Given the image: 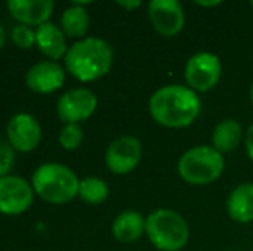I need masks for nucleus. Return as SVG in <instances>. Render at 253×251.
Returning a JSON list of instances; mask_svg holds the SVG:
<instances>
[{"instance_id": "nucleus-1", "label": "nucleus", "mask_w": 253, "mask_h": 251, "mask_svg": "<svg viewBox=\"0 0 253 251\" xmlns=\"http://www.w3.org/2000/svg\"><path fill=\"white\" fill-rule=\"evenodd\" d=\"M202 102L197 91L183 84H167L152 93L148 112L162 127L183 129L191 126L200 115Z\"/></svg>"}, {"instance_id": "nucleus-2", "label": "nucleus", "mask_w": 253, "mask_h": 251, "mask_svg": "<svg viewBox=\"0 0 253 251\" xmlns=\"http://www.w3.org/2000/svg\"><path fill=\"white\" fill-rule=\"evenodd\" d=\"M66 69L80 81H95L112 67L114 52L105 40L97 36L83 38L66 52Z\"/></svg>"}, {"instance_id": "nucleus-3", "label": "nucleus", "mask_w": 253, "mask_h": 251, "mask_svg": "<svg viewBox=\"0 0 253 251\" xmlns=\"http://www.w3.org/2000/svg\"><path fill=\"white\" fill-rule=\"evenodd\" d=\"M224 169H226L224 155L209 144L190 148L177 160V174L191 186L212 184L222 176Z\"/></svg>"}, {"instance_id": "nucleus-4", "label": "nucleus", "mask_w": 253, "mask_h": 251, "mask_svg": "<svg viewBox=\"0 0 253 251\" xmlns=\"http://www.w3.org/2000/svg\"><path fill=\"white\" fill-rule=\"evenodd\" d=\"M145 234L159 251H181L190 239V225L177 212L159 208L147 217Z\"/></svg>"}, {"instance_id": "nucleus-5", "label": "nucleus", "mask_w": 253, "mask_h": 251, "mask_svg": "<svg viewBox=\"0 0 253 251\" xmlns=\"http://www.w3.org/2000/svg\"><path fill=\"white\" fill-rule=\"evenodd\" d=\"M35 193L50 203H66L80 193V179L69 167L57 162L42 164L31 178Z\"/></svg>"}, {"instance_id": "nucleus-6", "label": "nucleus", "mask_w": 253, "mask_h": 251, "mask_svg": "<svg viewBox=\"0 0 253 251\" xmlns=\"http://www.w3.org/2000/svg\"><path fill=\"white\" fill-rule=\"evenodd\" d=\"M222 77V62L212 52H197L184 66V81L197 93H205L217 86Z\"/></svg>"}, {"instance_id": "nucleus-7", "label": "nucleus", "mask_w": 253, "mask_h": 251, "mask_svg": "<svg viewBox=\"0 0 253 251\" xmlns=\"http://www.w3.org/2000/svg\"><path fill=\"white\" fill-rule=\"evenodd\" d=\"M141 153H143V148H141L140 140L131 134H124V136L116 138L107 146L105 164L114 174H127L134 171L136 165L140 164Z\"/></svg>"}, {"instance_id": "nucleus-8", "label": "nucleus", "mask_w": 253, "mask_h": 251, "mask_svg": "<svg viewBox=\"0 0 253 251\" xmlns=\"http://www.w3.org/2000/svg\"><path fill=\"white\" fill-rule=\"evenodd\" d=\"M148 19L162 36H176L186 23L184 9L177 0H152L148 3Z\"/></svg>"}, {"instance_id": "nucleus-9", "label": "nucleus", "mask_w": 253, "mask_h": 251, "mask_svg": "<svg viewBox=\"0 0 253 251\" xmlns=\"http://www.w3.org/2000/svg\"><path fill=\"white\" fill-rule=\"evenodd\" d=\"M97 104L93 91L88 88H73L57 100V114L67 124H76L90 117L97 108Z\"/></svg>"}, {"instance_id": "nucleus-10", "label": "nucleus", "mask_w": 253, "mask_h": 251, "mask_svg": "<svg viewBox=\"0 0 253 251\" xmlns=\"http://www.w3.org/2000/svg\"><path fill=\"white\" fill-rule=\"evenodd\" d=\"M33 203V188L19 176H5L0 179V212L16 215L28 210Z\"/></svg>"}, {"instance_id": "nucleus-11", "label": "nucleus", "mask_w": 253, "mask_h": 251, "mask_svg": "<svg viewBox=\"0 0 253 251\" xmlns=\"http://www.w3.org/2000/svg\"><path fill=\"white\" fill-rule=\"evenodd\" d=\"M7 140L14 150L31 151L42 140V127L31 114H16L7 124Z\"/></svg>"}, {"instance_id": "nucleus-12", "label": "nucleus", "mask_w": 253, "mask_h": 251, "mask_svg": "<svg viewBox=\"0 0 253 251\" xmlns=\"http://www.w3.org/2000/svg\"><path fill=\"white\" fill-rule=\"evenodd\" d=\"M64 76L66 72L60 64L55 61H42L28 69L26 84L37 93H52L62 86Z\"/></svg>"}, {"instance_id": "nucleus-13", "label": "nucleus", "mask_w": 253, "mask_h": 251, "mask_svg": "<svg viewBox=\"0 0 253 251\" xmlns=\"http://www.w3.org/2000/svg\"><path fill=\"white\" fill-rule=\"evenodd\" d=\"M7 9L10 10L21 24H43L48 21L53 10L52 0H7Z\"/></svg>"}, {"instance_id": "nucleus-14", "label": "nucleus", "mask_w": 253, "mask_h": 251, "mask_svg": "<svg viewBox=\"0 0 253 251\" xmlns=\"http://www.w3.org/2000/svg\"><path fill=\"white\" fill-rule=\"evenodd\" d=\"M227 215L238 224L253 220V182H243L229 193L226 201Z\"/></svg>"}, {"instance_id": "nucleus-15", "label": "nucleus", "mask_w": 253, "mask_h": 251, "mask_svg": "<svg viewBox=\"0 0 253 251\" xmlns=\"http://www.w3.org/2000/svg\"><path fill=\"white\" fill-rule=\"evenodd\" d=\"M147 218L134 210H124L114 218L112 234L121 243H133L145 234Z\"/></svg>"}, {"instance_id": "nucleus-16", "label": "nucleus", "mask_w": 253, "mask_h": 251, "mask_svg": "<svg viewBox=\"0 0 253 251\" xmlns=\"http://www.w3.org/2000/svg\"><path fill=\"white\" fill-rule=\"evenodd\" d=\"M37 35V45L47 57L50 59H60L66 54V36L64 31L60 28H57L55 24L47 21V23L40 24L35 31Z\"/></svg>"}, {"instance_id": "nucleus-17", "label": "nucleus", "mask_w": 253, "mask_h": 251, "mask_svg": "<svg viewBox=\"0 0 253 251\" xmlns=\"http://www.w3.org/2000/svg\"><path fill=\"white\" fill-rule=\"evenodd\" d=\"M241 140H243V129L236 119H224L212 131V146L222 155L236 150Z\"/></svg>"}, {"instance_id": "nucleus-18", "label": "nucleus", "mask_w": 253, "mask_h": 251, "mask_svg": "<svg viewBox=\"0 0 253 251\" xmlns=\"http://www.w3.org/2000/svg\"><path fill=\"white\" fill-rule=\"evenodd\" d=\"M90 26V17L84 7L71 5L60 16V28L67 36H83Z\"/></svg>"}, {"instance_id": "nucleus-19", "label": "nucleus", "mask_w": 253, "mask_h": 251, "mask_svg": "<svg viewBox=\"0 0 253 251\" xmlns=\"http://www.w3.org/2000/svg\"><path fill=\"white\" fill-rule=\"evenodd\" d=\"M80 198L86 203L97 205L102 203L107 196H109V186L100 178L95 176H88V178L80 181Z\"/></svg>"}, {"instance_id": "nucleus-20", "label": "nucleus", "mask_w": 253, "mask_h": 251, "mask_svg": "<svg viewBox=\"0 0 253 251\" xmlns=\"http://www.w3.org/2000/svg\"><path fill=\"white\" fill-rule=\"evenodd\" d=\"M59 141L66 150H76L83 141V129L80 124H66L60 129Z\"/></svg>"}, {"instance_id": "nucleus-21", "label": "nucleus", "mask_w": 253, "mask_h": 251, "mask_svg": "<svg viewBox=\"0 0 253 251\" xmlns=\"http://www.w3.org/2000/svg\"><path fill=\"white\" fill-rule=\"evenodd\" d=\"M10 38L21 48H30L37 45V35L28 24H16L10 31Z\"/></svg>"}, {"instance_id": "nucleus-22", "label": "nucleus", "mask_w": 253, "mask_h": 251, "mask_svg": "<svg viewBox=\"0 0 253 251\" xmlns=\"http://www.w3.org/2000/svg\"><path fill=\"white\" fill-rule=\"evenodd\" d=\"M14 164V148L7 141L0 140V179L5 178Z\"/></svg>"}, {"instance_id": "nucleus-23", "label": "nucleus", "mask_w": 253, "mask_h": 251, "mask_svg": "<svg viewBox=\"0 0 253 251\" xmlns=\"http://www.w3.org/2000/svg\"><path fill=\"white\" fill-rule=\"evenodd\" d=\"M245 150H247L248 158H250L253 164V124L248 127L247 136H245Z\"/></svg>"}, {"instance_id": "nucleus-24", "label": "nucleus", "mask_w": 253, "mask_h": 251, "mask_svg": "<svg viewBox=\"0 0 253 251\" xmlns=\"http://www.w3.org/2000/svg\"><path fill=\"white\" fill-rule=\"evenodd\" d=\"M117 5L124 7V9H136V7H141V2L140 0H131V2H124V0H119Z\"/></svg>"}, {"instance_id": "nucleus-25", "label": "nucleus", "mask_w": 253, "mask_h": 251, "mask_svg": "<svg viewBox=\"0 0 253 251\" xmlns=\"http://www.w3.org/2000/svg\"><path fill=\"white\" fill-rule=\"evenodd\" d=\"M220 0H213V2H202V0H195V5L198 7H205V9H212V7H219L220 5Z\"/></svg>"}, {"instance_id": "nucleus-26", "label": "nucleus", "mask_w": 253, "mask_h": 251, "mask_svg": "<svg viewBox=\"0 0 253 251\" xmlns=\"http://www.w3.org/2000/svg\"><path fill=\"white\" fill-rule=\"evenodd\" d=\"M3 43H5V31H3L2 24H0V48L3 47Z\"/></svg>"}, {"instance_id": "nucleus-27", "label": "nucleus", "mask_w": 253, "mask_h": 251, "mask_svg": "<svg viewBox=\"0 0 253 251\" xmlns=\"http://www.w3.org/2000/svg\"><path fill=\"white\" fill-rule=\"evenodd\" d=\"M250 100H252V105H253V83H252V88H250Z\"/></svg>"}, {"instance_id": "nucleus-28", "label": "nucleus", "mask_w": 253, "mask_h": 251, "mask_svg": "<svg viewBox=\"0 0 253 251\" xmlns=\"http://www.w3.org/2000/svg\"><path fill=\"white\" fill-rule=\"evenodd\" d=\"M250 5H252V9H253V2H252V3H250Z\"/></svg>"}]
</instances>
